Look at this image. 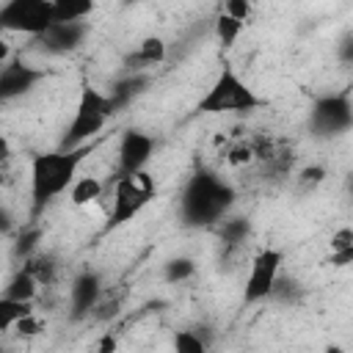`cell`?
I'll list each match as a JSON object with an SVG mask.
<instances>
[{
    "mask_svg": "<svg viewBox=\"0 0 353 353\" xmlns=\"http://www.w3.org/2000/svg\"><path fill=\"white\" fill-rule=\"evenodd\" d=\"M309 127L317 138H336L345 135L353 127V105H350V94H325L320 99H314L312 110H309Z\"/></svg>",
    "mask_w": 353,
    "mask_h": 353,
    "instance_id": "obj_7",
    "label": "cell"
},
{
    "mask_svg": "<svg viewBox=\"0 0 353 353\" xmlns=\"http://www.w3.org/2000/svg\"><path fill=\"white\" fill-rule=\"evenodd\" d=\"M323 353H345V350H342V345H328Z\"/></svg>",
    "mask_w": 353,
    "mask_h": 353,
    "instance_id": "obj_33",
    "label": "cell"
},
{
    "mask_svg": "<svg viewBox=\"0 0 353 353\" xmlns=\"http://www.w3.org/2000/svg\"><path fill=\"white\" fill-rule=\"evenodd\" d=\"M39 240H41V229H39V223L33 221V223H30V226H25V229H22V234L17 237L14 254H17V256H22V259H30V256L36 254V248H39Z\"/></svg>",
    "mask_w": 353,
    "mask_h": 353,
    "instance_id": "obj_22",
    "label": "cell"
},
{
    "mask_svg": "<svg viewBox=\"0 0 353 353\" xmlns=\"http://www.w3.org/2000/svg\"><path fill=\"white\" fill-rule=\"evenodd\" d=\"M262 105V97L234 72V66L223 63L212 85L196 102V113L201 116H226V113H251Z\"/></svg>",
    "mask_w": 353,
    "mask_h": 353,
    "instance_id": "obj_3",
    "label": "cell"
},
{
    "mask_svg": "<svg viewBox=\"0 0 353 353\" xmlns=\"http://www.w3.org/2000/svg\"><path fill=\"white\" fill-rule=\"evenodd\" d=\"M36 292H39V281H36L25 268H22V270H17V273L8 279L6 290H3V295H6V298L19 301V303H33Z\"/></svg>",
    "mask_w": 353,
    "mask_h": 353,
    "instance_id": "obj_14",
    "label": "cell"
},
{
    "mask_svg": "<svg viewBox=\"0 0 353 353\" xmlns=\"http://www.w3.org/2000/svg\"><path fill=\"white\" fill-rule=\"evenodd\" d=\"M8 157H11V141H8L6 135H0V165H3Z\"/></svg>",
    "mask_w": 353,
    "mask_h": 353,
    "instance_id": "obj_31",
    "label": "cell"
},
{
    "mask_svg": "<svg viewBox=\"0 0 353 353\" xmlns=\"http://www.w3.org/2000/svg\"><path fill=\"white\" fill-rule=\"evenodd\" d=\"M347 248H353V229L342 226L331 234V251H347Z\"/></svg>",
    "mask_w": 353,
    "mask_h": 353,
    "instance_id": "obj_26",
    "label": "cell"
},
{
    "mask_svg": "<svg viewBox=\"0 0 353 353\" xmlns=\"http://www.w3.org/2000/svg\"><path fill=\"white\" fill-rule=\"evenodd\" d=\"M116 116V108L110 102V97L105 91H99L97 85H83L80 88V99L74 108V116L69 121V127L63 130L61 138V149H77L85 143H94V138L105 130V124Z\"/></svg>",
    "mask_w": 353,
    "mask_h": 353,
    "instance_id": "obj_4",
    "label": "cell"
},
{
    "mask_svg": "<svg viewBox=\"0 0 353 353\" xmlns=\"http://www.w3.org/2000/svg\"><path fill=\"white\" fill-rule=\"evenodd\" d=\"M52 25V0H11L0 6V30L41 36Z\"/></svg>",
    "mask_w": 353,
    "mask_h": 353,
    "instance_id": "obj_8",
    "label": "cell"
},
{
    "mask_svg": "<svg viewBox=\"0 0 353 353\" xmlns=\"http://www.w3.org/2000/svg\"><path fill=\"white\" fill-rule=\"evenodd\" d=\"M8 58H11V47H8V41L0 36V69L8 63Z\"/></svg>",
    "mask_w": 353,
    "mask_h": 353,
    "instance_id": "obj_32",
    "label": "cell"
},
{
    "mask_svg": "<svg viewBox=\"0 0 353 353\" xmlns=\"http://www.w3.org/2000/svg\"><path fill=\"white\" fill-rule=\"evenodd\" d=\"M0 353H14V350H0Z\"/></svg>",
    "mask_w": 353,
    "mask_h": 353,
    "instance_id": "obj_34",
    "label": "cell"
},
{
    "mask_svg": "<svg viewBox=\"0 0 353 353\" xmlns=\"http://www.w3.org/2000/svg\"><path fill=\"white\" fill-rule=\"evenodd\" d=\"M281 265H284V251L281 248L265 245V248H259L254 254V259L248 265L245 284H243V303L245 306L273 298V290H276Z\"/></svg>",
    "mask_w": 353,
    "mask_h": 353,
    "instance_id": "obj_6",
    "label": "cell"
},
{
    "mask_svg": "<svg viewBox=\"0 0 353 353\" xmlns=\"http://www.w3.org/2000/svg\"><path fill=\"white\" fill-rule=\"evenodd\" d=\"M130 61L138 63L135 72H141V69H146V66H154V63H163V61H165V41H163L160 36H146V39L138 44V50L132 52Z\"/></svg>",
    "mask_w": 353,
    "mask_h": 353,
    "instance_id": "obj_15",
    "label": "cell"
},
{
    "mask_svg": "<svg viewBox=\"0 0 353 353\" xmlns=\"http://www.w3.org/2000/svg\"><path fill=\"white\" fill-rule=\"evenodd\" d=\"M174 353H210V342H204L196 328H179L174 334Z\"/></svg>",
    "mask_w": 353,
    "mask_h": 353,
    "instance_id": "obj_20",
    "label": "cell"
},
{
    "mask_svg": "<svg viewBox=\"0 0 353 353\" xmlns=\"http://www.w3.org/2000/svg\"><path fill=\"white\" fill-rule=\"evenodd\" d=\"M221 14L232 17V19L240 22V25H245V19L251 17V3H248V0H226L223 8H221Z\"/></svg>",
    "mask_w": 353,
    "mask_h": 353,
    "instance_id": "obj_24",
    "label": "cell"
},
{
    "mask_svg": "<svg viewBox=\"0 0 353 353\" xmlns=\"http://www.w3.org/2000/svg\"><path fill=\"white\" fill-rule=\"evenodd\" d=\"M157 149V141L138 130V127H130L121 132L119 138V174H138V171H146V163L152 160Z\"/></svg>",
    "mask_w": 353,
    "mask_h": 353,
    "instance_id": "obj_10",
    "label": "cell"
},
{
    "mask_svg": "<svg viewBox=\"0 0 353 353\" xmlns=\"http://www.w3.org/2000/svg\"><path fill=\"white\" fill-rule=\"evenodd\" d=\"M102 301V279L97 270H80L72 279L69 287V309H72V320H83L88 317Z\"/></svg>",
    "mask_w": 353,
    "mask_h": 353,
    "instance_id": "obj_12",
    "label": "cell"
},
{
    "mask_svg": "<svg viewBox=\"0 0 353 353\" xmlns=\"http://www.w3.org/2000/svg\"><path fill=\"white\" fill-rule=\"evenodd\" d=\"M237 190L212 168L199 165L179 196V218L185 226H212L234 207Z\"/></svg>",
    "mask_w": 353,
    "mask_h": 353,
    "instance_id": "obj_2",
    "label": "cell"
},
{
    "mask_svg": "<svg viewBox=\"0 0 353 353\" xmlns=\"http://www.w3.org/2000/svg\"><path fill=\"white\" fill-rule=\"evenodd\" d=\"M97 149L94 143L77 149H55V152H36L30 157V218L36 221L61 193H66L77 176L80 163Z\"/></svg>",
    "mask_w": 353,
    "mask_h": 353,
    "instance_id": "obj_1",
    "label": "cell"
},
{
    "mask_svg": "<svg viewBox=\"0 0 353 353\" xmlns=\"http://www.w3.org/2000/svg\"><path fill=\"white\" fill-rule=\"evenodd\" d=\"M154 196H157V185L149 171L119 174V179L113 185V201H110V212L105 221V232H113V229L130 223L132 218H138Z\"/></svg>",
    "mask_w": 353,
    "mask_h": 353,
    "instance_id": "obj_5",
    "label": "cell"
},
{
    "mask_svg": "<svg viewBox=\"0 0 353 353\" xmlns=\"http://www.w3.org/2000/svg\"><path fill=\"white\" fill-rule=\"evenodd\" d=\"M94 11L88 0H52V22H85Z\"/></svg>",
    "mask_w": 353,
    "mask_h": 353,
    "instance_id": "obj_16",
    "label": "cell"
},
{
    "mask_svg": "<svg viewBox=\"0 0 353 353\" xmlns=\"http://www.w3.org/2000/svg\"><path fill=\"white\" fill-rule=\"evenodd\" d=\"M11 226H14V218H11V212H8L6 207H0V234L11 232Z\"/></svg>",
    "mask_w": 353,
    "mask_h": 353,
    "instance_id": "obj_30",
    "label": "cell"
},
{
    "mask_svg": "<svg viewBox=\"0 0 353 353\" xmlns=\"http://www.w3.org/2000/svg\"><path fill=\"white\" fill-rule=\"evenodd\" d=\"M28 314H33V303H19V301L0 295V331H11Z\"/></svg>",
    "mask_w": 353,
    "mask_h": 353,
    "instance_id": "obj_18",
    "label": "cell"
},
{
    "mask_svg": "<svg viewBox=\"0 0 353 353\" xmlns=\"http://www.w3.org/2000/svg\"><path fill=\"white\" fill-rule=\"evenodd\" d=\"M218 232L229 245H237L251 234V223H248V218H223Z\"/></svg>",
    "mask_w": 353,
    "mask_h": 353,
    "instance_id": "obj_21",
    "label": "cell"
},
{
    "mask_svg": "<svg viewBox=\"0 0 353 353\" xmlns=\"http://www.w3.org/2000/svg\"><path fill=\"white\" fill-rule=\"evenodd\" d=\"M240 33H243V25H240V22H234V19L226 17V14H218V19H215V36H218V41H221L223 47H232Z\"/></svg>",
    "mask_w": 353,
    "mask_h": 353,
    "instance_id": "obj_23",
    "label": "cell"
},
{
    "mask_svg": "<svg viewBox=\"0 0 353 353\" xmlns=\"http://www.w3.org/2000/svg\"><path fill=\"white\" fill-rule=\"evenodd\" d=\"M353 262V248H347V251H331V256H328V265L331 268H347Z\"/></svg>",
    "mask_w": 353,
    "mask_h": 353,
    "instance_id": "obj_29",
    "label": "cell"
},
{
    "mask_svg": "<svg viewBox=\"0 0 353 353\" xmlns=\"http://www.w3.org/2000/svg\"><path fill=\"white\" fill-rule=\"evenodd\" d=\"M119 350V336L116 334H102L97 339V353H116Z\"/></svg>",
    "mask_w": 353,
    "mask_h": 353,
    "instance_id": "obj_28",
    "label": "cell"
},
{
    "mask_svg": "<svg viewBox=\"0 0 353 353\" xmlns=\"http://www.w3.org/2000/svg\"><path fill=\"white\" fill-rule=\"evenodd\" d=\"M102 190H105V185H102L97 176H80V179H74L72 188H69V201H72L74 207L94 204V201L102 196Z\"/></svg>",
    "mask_w": 353,
    "mask_h": 353,
    "instance_id": "obj_17",
    "label": "cell"
},
{
    "mask_svg": "<svg viewBox=\"0 0 353 353\" xmlns=\"http://www.w3.org/2000/svg\"><path fill=\"white\" fill-rule=\"evenodd\" d=\"M323 179H325V168L323 165H306L301 171V182L303 185H320Z\"/></svg>",
    "mask_w": 353,
    "mask_h": 353,
    "instance_id": "obj_27",
    "label": "cell"
},
{
    "mask_svg": "<svg viewBox=\"0 0 353 353\" xmlns=\"http://www.w3.org/2000/svg\"><path fill=\"white\" fill-rule=\"evenodd\" d=\"M14 331H17L19 336H36V334L44 331V323H41L36 314H28V317H22V320L14 325Z\"/></svg>",
    "mask_w": 353,
    "mask_h": 353,
    "instance_id": "obj_25",
    "label": "cell"
},
{
    "mask_svg": "<svg viewBox=\"0 0 353 353\" xmlns=\"http://www.w3.org/2000/svg\"><path fill=\"white\" fill-rule=\"evenodd\" d=\"M88 36V22H52L41 36L33 39L36 50L44 55H66L74 52Z\"/></svg>",
    "mask_w": 353,
    "mask_h": 353,
    "instance_id": "obj_11",
    "label": "cell"
},
{
    "mask_svg": "<svg viewBox=\"0 0 353 353\" xmlns=\"http://www.w3.org/2000/svg\"><path fill=\"white\" fill-rule=\"evenodd\" d=\"M149 83H152V77H149V74H143V72H130V74H124V77L113 80V83H110V91H105V94L110 97V102H113L116 113H121L132 99H138V97L146 91V85H149Z\"/></svg>",
    "mask_w": 353,
    "mask_h": 353,
    "instance_id": "obj_13",
    "label": "cell"
},
{
    "mask_svg": "<svg viewBox=\"0 0 353 353\" xmlns=\"http://www.w3.org/2000/svg\"><path fill=\"white\" fill-rule=\"evenodd\" d=\"M193 276H196V262L190 256H171L163 265V279L168 284H182V281H188Z\"/></svg>",
    "mask_w": 353,
    "mask_h": 353,
    "instance_id": "obj_19",
    "label": "cell"
},
{
    "mask_svg": "<svg viewBox=\"0 0 353 353\" xmlns=\"http://www.w3.org/2000/svg\"><path fill=\"white\" fill-rule=\"evenodd\" d=\"M41 80H44V69H36L33 63H28L22 58H11L0 69V105L28 97Z\"/></svg>",
    "mask_w": 353,
    "mask_h": 353,
    "instance_id": "obj_9",
    "label": "cell"
}]
</instances>
